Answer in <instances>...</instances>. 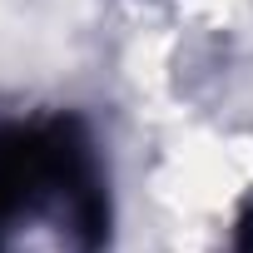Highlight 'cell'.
<instances>
[{
	"label": "cell",
	"instance_id": "6da1fadb",
	"mask_svg": "<svg viewBox=\"0 0 253 253\" xmlns=\"http://www.w3.org/2000/svg\"><path fill=\"white\" fill-rule=\"evenodd\" d=\"M50 233L65 253H109L114 189L94 124L75 109L0 114V253Z\"/></svg>",
	"mask_w": 253,
	"mask_h": 253
},
{
	"label": "cell",
	"instance_id": "7a4b0ae2",
	"mask_svg": "<svg viewBox=\"0 0 253 253\" xmlns=\"http://www.w3.org/2000/svg\"><path fill=\"white\" fill-rule=\"evenodd\" d=\"M228 253H253V204L238 213V228H233V248Z\"/></svg>",
	"mask_w": 253,
	"mask_h": 253
}]
</instances>
